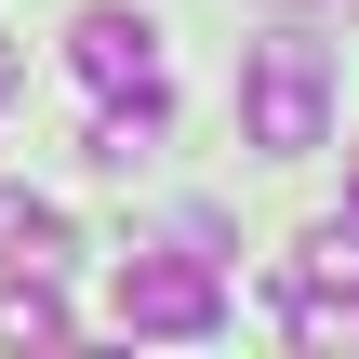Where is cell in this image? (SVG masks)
<instances>
[{
  "instance_id": "cell-7",
  "label": "cell",
  "mask_w": 359,
  "mask_h": 359,
  "mask_svg": "<svg viewBox=\"0 0 359 359\" xmlns=\"http://www.w3.org/2000/svg\"><path fill=\"white\" fill-rule=\"evenodd\" d=\"M266 13H306V0H266Z\"/></svg>"
},
{
  "instance_id": "cell-5",
  "label": "cell",
  "mask_w": 359,
  "mask_h": 359,
  "mask_svg": "<svg viewBox=\"0 0 359 359\" xmlns=\"http://www.w3.org/2000/svg\"><path fill=\"white\" fill-rule=\"evenodd\" d=\"M293 293H346L359 306V213H320V226L293 240Z\"/></svg>"
},
{
  "instance_id": "cell-1",
  "label": "cell",
  "mask_w": 359,
  "mask_h": 359,
  "mask_svg": "<svg viewBox=\"0 0 359 359\" xmlns=\"http://www.w3.org/2000/svg\"><path fill=\"white\" fill-rule=\"evenodd\" d=\"M240 147H266V160H306V147H333V53L320 40H253V67H240Z\"/></svg>"
},
{
  "instance_id": "cell-4",
  "label": "cell",
  "mask_w": 359,
  "mask_h": 359,
  "mask_svg": "<svg viewBox=\"0 0 359 359\" xmlns=\"http://www.w3.org/2000/svg\"><path fill=\"white\" fill-rule=\"evenodd\" d=\"M0 346H67V293H53V266H0Z\"/></svg>"
},
{
  "instance_id": "cell-6",
  "label": "cell",
  "mask_w": 359,
  "mask_h": 359,
  "mask_svg": "<svg viewBox=\"0 0 359 359\" xmlns=\"http://www.w3.org/2000/svg\"><path fill=\"white\" fill-rule=\"evenodd\" d=\"M13 93H27V67H13V40H0V107H13Z\"/></svg>"
},
{
  "instance_id": "cell-3",
  "label": "cell",
  "mask_w": 359,
  "mask_h": 359,
  "mask_svg": "<svg viewBox=\"0 0 359 359\" xmlns=\"http://www.w3.org/2000/svg\"><path fill=\"white\" fill-rule=\"evenodd\" d=\"M67 67H80L93 93H160V13H133V0H93V13L67 27Z\"/></svg>"
},
{
  "instance_id": "cell-2",
  "label": "cell",
  "mask_w": 359,
  "mask_h": 359,
  "mask_svg": "<svg viewBox=\"0 0 359 359\" xmlns=\"http://www.w3.org/2000/svg\"><path fill=\"white\" fill-rule=\"evenodd\" d=\"M107 320L120 333H226V280H213V253H120Z\"/></svg>"
}]
</instances>
